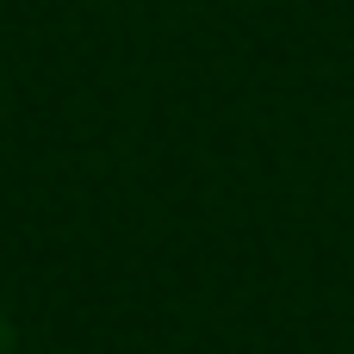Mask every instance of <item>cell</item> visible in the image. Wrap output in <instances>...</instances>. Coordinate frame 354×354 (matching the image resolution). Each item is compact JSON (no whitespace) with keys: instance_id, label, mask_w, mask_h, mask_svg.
<instances>
[{"instance_id":"6da1fadb","label":"cell","mask_w":354,"mask_h":354,"mask_svg":"<svg viewBox=\"0 0 354 354\" xmlns=\"http://www.w3.org/2000/svg\"><path fill=\"white\" fill-rule=\"evenodd\" d=\"M0 354H12V324L0 317Z\"/></svg>"}]
</instances>
